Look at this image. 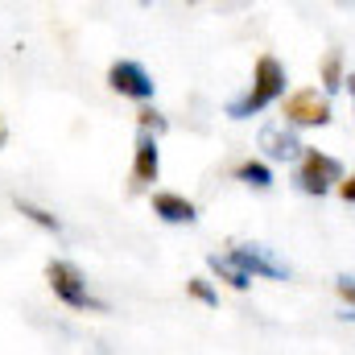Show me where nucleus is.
I'll return each instance as SVG.
<instances>
[{
	"label": "nucleus",
	"mask_w": 355,
	"mask_h": 355,
	"mask_svg": "<svg viewBox=\"0 0 355 355\" xmlns=\"http://www.w3.org/2000/svg\"><path fill=\"white\" fill-rule=\"evenodd\" d=\"M281 95H285V67L272 54H261L257 58V71H252V87L244 91L240 99L227 103V116L232 120H248V116L265 112L268 103H277Z\"/></svg>",
	"instance_id": "1"
},
{
	"label": "nucleus",
	"mask_w": 355,
	"mask_h": 355,
	"mask_svg": "<svg viewBox=\"0 0 355 355\" xmlns=\"http://www.w3.org/2000/svg\"><path fill=\"white\" fill-rule=\"evenodd\" d=\"M46 285L50 293L67 306V310H91V314H107V302H99L87 289V277L83 268L71 265V261H50L46 265Z\"/></svg>",
	"instance_id": "2"
},
{
	"label": "nucleus",
	"mask_w": 355,
	"mask_h": 355,
	"mask_svg": "<svg viewBox=\"0 0 355 355\" xmlns=\"http://www.w3.org/2000/svg\"><path fill=\"white\" fill-rule=\"evenodd\" d=\"M343 182V166L331 157V153H318V149H302V157H297V170H293V186L302 190V194H327V190H335Z\"/></svg>",
	"instance_id": "3"
},
{
	"label": "nucleus",
	"mask_w": 355,
	"mask_h": 355,
	"mask_svg": "<svg viewBox=\"0 0 355 355\" xmlns=\"http://www.w3.org/2000/svg\"><path fill=\"white\" fill-rule=\"evenodd\" d=\"M285 124L289 128H322L331 124V99L327 91H314V87H302L285 99Z\"/></svg>",
	"instance_id": "4"
},
{
	"label": "nucleus",
	"mask_w": 355,
	"mask_h": 355,
	"mask_svg": "<svg viewBox=\"0 0 355 355\" xmlns=\"http://www.w3.org/2000/svg\"><path fill=\"white\" fill-rule=\"evenodd\" d=\"M107 87L116 91V95H124V99H137V103H149L157 95L153 75L141 62H132V58H120V62L107 67Z\"/></svg>",
	"instance_id": "5"
},
{
	"label": "nucleus",
	"mask_w": 355,
	"mask_h": 355,
	"mask_svg": "<svg viewBox=\"0 0 355 355\" xmlns=\"http://www.w3.org/2000/svg\"><path fill=\"white\" fill-rule=\"evenodd\" d=\"M232 261L244 268L248 277H268V281H289V265H281L265 244H240L232 248Z\"/></svg>",
	"instance_id": "6"
},
{
	"label": "nucleus",
	"mask_w": 355,
	"mask_h": 355,
	"mask_svg": "<svg viewBox=\"0 0 355 355\" xmlns=\"http://www.w3.org/2000/svg\"><path fill=\"white\" fill-rule=\"evenodd\" d=\"M162 174V149H157V137L149 132H137V145H132V190H149Z\"/></svg>",
	"instance_id": "7"
},
{
	"label": "nucleus",
	"mask_w": 355,
	"mask_h": 355,
	"mask_svg": "<svg viewBox=\"0 0 355 355\" xmlns=\"http://www.w3.org/2000/svg\"><path fill=\"white\" fill-rule=\"evenodd\" d=\"M153 215L162 219V223H174V227H190V223H198V207L186 198V194H174V190H153Z\"/></svg>",
	"instance_id": "8"
},
{
	"label": "nucleus",
	"mask_w": 355,
	"mask_h": 355,
	"mask_svg": "<svg viewBox=\"0 0 355 355\" xmlns=\"http://www.w3.org/2000/svg\"><path fill=\"white\" fill-rule=\"evenodd\" d=\"M261 149H265L272 162H293V157H302V141H297V132L289 128V124H268L265 132H261Z\"/></svg>",
	"instance_id": "9"
},
{
	"label": "nucleus",
	"mask_w": 355,
	"mask_h": 355,
	"mask_svg": "<svg viewBox=\"0 0 355 355\" xmlns=\"http://www.w3.org/2000/svg\"><path fill=\"white\" fill-rule=\"evenodd\" d=\"M207 265H211V272H215L219 281H227L232 289H248V285H252V277L232 261V252H223V257L215 252V257H207Z\"/></svg>",
	"instance_id": "10"
},
{
	"label": "nucleus",
	"mask_w": 355,
	"mask_h": 355,
	"mask_svg": "<svg viewBox=\"0 0 355 355\" xmlns=\"http://www.w3.org/2000/svg\"><path fill=\"white\" fill-rule=\"evenodd\" d=\"M12 207H17V211H21V215L29 219V223H37L42 232H54V236L62 232V223H58V215H50L46 207H33V202H29V198H21V194L12 198Z\"/></svg>",
	"instance_id": "11"
},
{
	"label": "nucleus",
	"mask_w": 355,
	"mask_h": 355,
	"mask_svg": "<svg viewBox=\"0 0 355 355\" xmlns=\"http://www.w3.org/2000/svg\"><path fill=\"white\" fill-rule=\"evenodd\" d=\"M347 83V75H343V50H327V58H322V87H327V99H331V91H339Z\"/></svg>",
	"instance_id": "12"
},
{
	"label": "nucleus",
	"mask_w": 355,
	"mask_h": 355,
	"mask_svg": "<svg viewBox=\"0 0 355 355\" xmlns=\"http://www.w3.org/2000/svg\"><path fill=\"white\" fill-rule=\"evenodd\" d=\"M236 178H240L244 186H257V190H268V186H272V170H268L265 162H244V166H236Z\"/></svg>",
	"instance_id": "13"
},
{
	"label": "nucleus",
	"mask_w": 355,
	"mask_h": 355,
	"mask_svg": "<svg viewBox=\"0 0 355 355\" xmlns=\"http://www.w3.org/2000/svg\"><path fill=\"white\" fill-rule=\"evenodd\" d=\"M137 124H141V132H149V137H162V132L170 128V120H166L162 112H153V107H141V112H137Z\"/></svg>",
	"instance_id": "14"
},
{
	"label": "nucleus",
	"mask_w": 355,
	"mask_h": 355,
	"mask_svg": "<svg viewBox=\"0 0 355 355\" xmlns=\"http://www.w3.org/2000/svg\"><path fill=\"white\" fill-rule=\"evenodd\" d=\"M186 293H190L194 302H202V306H219V293H215L211 281H202V277H190V281H186Z\"/></svg>",
	"instance_id": "15"
},
{
	"label": "nucleus",
	"mask_w": 355,
	"mask_h": 355,
	"mask_svg": "<svg viewBox=\"0 0 355 355\" xmlns=\"http://www.w3.org/2000/svg\"><path fill=\"white\" fill-rule=\"evenodd\" d=\"M335 289H339V297H343V302H347V306L355 310V277H352V272L335 277Z\"/></svg>",
	"instance_id": "16"
},
{
	"label": "nucleus",
	"mask_w": 355,
	"mask_h": 355,
	"mask_svg": "<svg viewBox=\"0 0 355 355\" xmlns=\"http://www.w3.org/2000/svg\"><path fill=\"white\" fill-rule=\"evenodd\" d=\"M339 194H343V202H355V174L352 178L343 174V182H339Z\"/></svg>",
	"instance_id": "17"
},
{
	"label": "nucleus",
	"mask_w": 355,
	"mask_h": 355,
	"mask_svg": "<svg viewBox=\"0 0 355 355\" xmlns=\"http://www.w3.org/2000/svg\"><path fill=\"white\" fill-rule=\"evenodd\" d=\"M4 141H8V124L0 120V149H4Z\"/></svg>",
	"instance_id": "18"
},
{
	"label": "nucleus",
	"mask_w": 355,
	"mask_h": 355,
	"mask_svg": "<svg viewBox=\"0 0 355 355\" xmlns=\"http://www.w3.org/2000/svg\"><path fill=\"white\" fill-rule=\"evenodd\" d=\"M343 87L352 91V99H355V71H352V75H347V83H343Z\"/></svg>",
	"instance_id": "19"
}]
</instances>
